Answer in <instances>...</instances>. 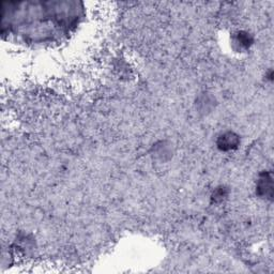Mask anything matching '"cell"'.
Wrapping results in <instances>:
<instances>
[{
    "label": "cell",
    "mask_w": 274,
    "mask_h": 274,
    "mask_svg": "<svg viewBox=\"0 0 274 274\" xmlns=\"http://www.w3.org/2000/svg\"><path fill=\"white\" fill-rule=\"evenodd\" d=\"M239 145V137L233 132H227L221 135L218 139V146L221 150L235 149Z\"/></svg>",
    "instance_id": "obj_1"
},
{
    "label": "cell",
    "mask_w": 274,
    "mask_h": 274,
    "mask_svg": "<svg viewBox=\"0 0 274 274\" xmlns=\"http://www.w3.org/2000/svg\"><path fill=\"white\" fill-rule=\"evenodd\" d=\"M258 194L266 197H272L273 193V184H272V177L270 174H265L260 177L257 186Z\"/></svg>",
    "instance_id": "obj_2"
},
{
    "label": "cell",
    "mask_w": 274,
    "mask_h": 274,
    "mask_svg": "<svg viewBox=\"0 0 274 274\" xmlns=\"http://www.w3.org/2000/svg\"><path fill=\"white\" fill-rule=\"evenodd\" d=\"M239 40L241 41L242 44H243V45H248V44H250V42H251V40H250V38H248V36L246 35V36L244 37L243 34H241V35L239 36Z\"/></svg>",
    "instance_id": "obj_3"
}]
</instances>
